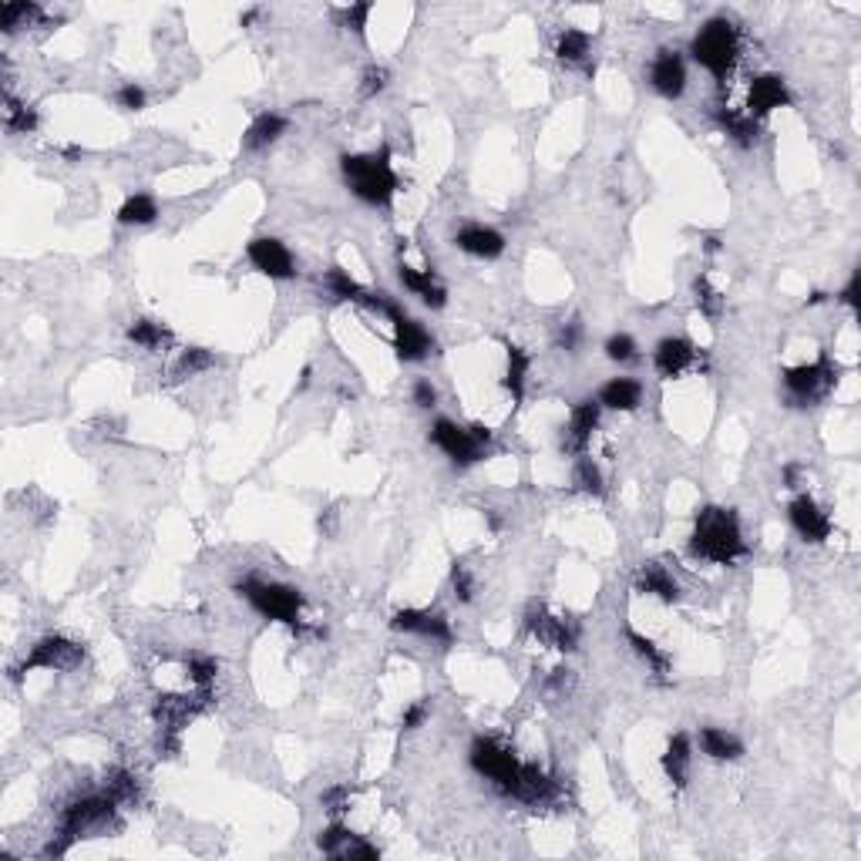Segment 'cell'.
Segmentation results:
<instances>
[{
  "mask_svg": "<svg viewBox=\"0 0 861 861\" xmlns=\"http://www.w3.org/2000/svg\"><path fill=\"white\" fill-rule=\"evenodd\" d=\"M505 350H508V360H505L502 384H505V391L512 394V401L522 404L525 401V381H529V370H532V357H529V350L518 347V344H508Z\"/></svg>",
  "mask_w": 861,
  "mask_h": 861,
  "instance_id": "28",
  "label": "cell"
},
{
  "mask_svg": "<svg viewBox=\"0 0 861 861\" xmlns=\"http://www.w3.org/2000/svg\"><path fill=\"white\" fill-rule=\"evenodd\" d=\"M589 51H592V37L579 27H566L559 37H555V58L562 64H586L589 61Z\"/></svg>",
  "mask_w": 861,
  "mask_h": 861,
  "instance_id": "32",
  "label": "cell"
},
{
  "mask_svg": "<svg viewBox=\"0 0 861 861\" xmlns=\"http://www.w3.org/2000/svg\"><path fill=\"white\" fill-rule=\"evenodd\" d=\"M606 357L613 360V364H633L636 357H640V344H636L629 333H613V337L606 340Z\"/></svg>",
  "mask_w": 861,
  "mask_h": 861,
  "instance_id": "41",
  "label": "cell"
},
{
  "mask_svg": "<svg viewBox=\"0 0 861 861\" xmlns=\"http://www.w3.org/2000/svg\"><path fill=\"white\" fill-rule=\"evenodd\" d=\"M781 384H784V404L788 407H814L835 391L838 367L831 364L828 354H821L811 364L788 367L781 374Z\"/></svg>",
  "mask_w": 861,
  "mask_h": 861,
  "instance_id": "8",
  "label": "cell"
},
{
  "mask_svg": "<svg viewBox=\"0 0 861 861\" xmlns=\"http://www.w3.org/2000/svg\"><path fill=\"white\" fill-rule=\"evenodd\" d=\"M693 300H697V310L707 320H717L720 313H724V293H720L707 276H697V280H693Z\"/></svg>",
  "mask_w": 861,
  "mask_h": 861,
  "instance_id": "39",
  "label": "cell"
},
{
  "mask_svg": "<svg viewBox=\"0 0 861 861\" xmlns=\"http://www.w3.org/2000/svg\"><path fill=\"white\" fill-rule=\"evenodd\" d=\"M707 253H720V239H717V236L707 239Z\"/></svg>",
  "mask_w": 861,
  "mask_h": 861,
  "instance_id": "53",
  "label": "cell"
},
{
  "mask_svg": "<svg viewBox=\"0 0 861 861\" xmlns=\"http://www.w3.org/2000/svg\"><path fill=\"white\" fill-rule=\"evenodd\" d=\"M468 764L471 771L481 774L485 781H492V788L502 794V798H512L515 784L522 777V761L515 757L512 747H505L502 740L495 737H475L468 747Z\"/></svg>",
  "mask_w": 861,
  "mask_h": 861,
  "instance_id": "6",
  "label": "cell"
},
{
  "mask_svg": "<svg viewBox=\"0 0 861 861\" xmlns=\"http://www.w3.org/2000/svg\"><path fill=\"white\" fill-rule=\"evenodd\" d=\"M387 85H391V71H387L384 64H367L364 74H360L357 91H360V98H377Z\"/></svg>",
  "mask_w": 861,
  "mask_h": 861,
  "instance_id": "42",
  "label": "cell"
},
{
  "mask_svg": "<svg viewBox=\"0 0 861 861\" xmlns=\"http://www.w3.org/2000/svg\"><path fill=\"white\" fill-rule=\"evenodd\" d=\"M455 246L475 259H498L505 253V236L485 222H468L455 233Z\"/></svg>",
  "mask_w": 861,
  "mask_h": 861,
  "instance_id": "20",
  "label": "cell"
},
{
  "mask_svg": "<svg viewBox=\"0 0 861 861\" xmlns=\"http://www.w3.org/2000/svg\"><path fill=\"white\" fill-rule=\"evenodd\" d=\"M838 303H845V307L858 310V273H851V280L845 283V290L838 293Z\"/></svg>",
  "mask_w": 861,
  "mask_h": 861,
  "instance_id": "50",
  "label": "cell"
},
{
  "mask_svg": "<svg viewBox=\"0 0 861 861\" xmlns=\"http://www.w3.org/2000/svg\"><path fill=\"white\" fill-rule=\"evenodd\" d=\"M236 592L263 619H273V623L290 626L293 633H303V629H307V626H303V606H307V599H303L300 589L283 586V582H266V579L249 576V579L239 582Z\"/></svg>",
  "mask_w": 861,
  "mask_h": 861,
  "instance_id": "5",
  "label": "cell"
},
{
  "mask_svg": "<svg viewBox=\"0 0 861 861\" xmlns=\"http://www.w3.org/2000/svg\"><path fill=\"white\" fill-rule=\"evenodd\" d=\"M397 280H401V286L407 293L418 296L424 307H431V310L448 307V290H444L441 280L431 270H414V266H407L401 259V263H397Z\"/></svg>",
  "mask_w": 861,
  "mask_h": 861,
  "instance_id": "21",
  "label": "cell"
},
{
  "mask_svg": "<svg viewBox=\"0 0 861 861\" xmlns=\"http://www.w3.org/2000/svg\"><path fill=\"white\" fill-rule=\"evenodd\" d=\"M125 337L132 340L135 347L148 350V354H162V350L172 344V330L162 327V323H155V320H145V317L128 323Z\"/></svg>",
  "mask_w": 861,
  "mask_h": 861,
  "instance_id": "30",
  "label": "cell"
},
{
  "mask_svg": "<svg viewBox=\"0 0 861 861\" xmlns=\"http://www.w3.org/2000/svg\"><path fill=\"white\" fill-rule=\"evenodd\" d=\"M290 122L280 115V111H259V115L249 122L246 135H243V148L246 152H263V148L276 145L286 135Z\"/></svg>",
  "mask_w": 861,
  "mask_h": 861,
  "instance_id": "24",
  "label": "cell"
},
{
  "mask_svg": "<svg viewBox=\"0 0 861 861\" xmlns=\"http://www.w3.org/2000/svg\"><path fill=\"white\" fill-rule=\"evenodd\" d=\"M317 848L323 851V855L330 858H340V861H377L381 858V848L367 845L364 838L354 835L347 825H340V821H333V825H327L317 835Z\"/></svg>",
  "mask_w": 861,
  "mask_h": 861,
  "instance_id": "16",
  "label": "cell"
},
{
  "mask_svg": "<svg viewBox=\"0 0 861 861\" xmlns=\"http://www.w3.org/2000/svg\"><path fill=\"white\" fill-rule=\"evenodd\" d=\"M791 105V91L788 85H784L781 74H757V78H751V85H747V115L751 118H767L771 111L777 108H788Z\"/></svg>",
  "mask_w": 861,
  "mask_h": 861,
  "instance_id": "18",
  "label": "cell"
},
{
  "mask_svg": "<svg viewBox=\"0 0 861 861\" xmlns=\"http://www.w3.org/2000/svg\"><path fill=\"white\" fill-rule=\"evenodd\" d=\"M690 555L703 562H714V566H734L737 559L747 555L744 532H740V518L734 508L707 505L700 508L693 518L690 532Z\"/></svg>",
  "mask_w": 861,
  "mask_h": 861,
  "instance_id": "1",
  "label": "cell"
},
{
  "mask_svg": "<svg viewBox=\"0 0 861 861\" xmlns=\"http://www.w3.org/2000/svg\"><path fill=\"white\" fill-rule=\"evenodd\" d=\"M717 122L720 128L727 132V138L740 148H751L757 145V138H761V122L757 118H751L747 111H737V108H717Z\"/></svg>",
  "mask_w": 861,
  "mask_h": 861,
  "instance_id": "27",
  "label": "cell"
},
{
  "mask_svg": "<svg viewBox=\"0 0 861 861\" xmlns=\"http://www.w3.org/2000/svg\"><path fill=\"white\" fill-rule=\"evenodd\" d=\"M572 488H576V492H582V495L603 498V495H606L603 468H599L592 458L579 455V458H576V465H572Z\"/></svg>",
  "mask_w": 861,
  "mask_h": 861,
  "instance_id": "36",
  "label": "cell"
},
{
  "mask_svg": "<svg viewBox=\"0 0 861 861\" xmlns=\"http://www.w3.org/2000/svg\"><path fill=\"white\" fill-rule=\"evenodd\" d=\"M115 105L122 111H142L148 105V95L142 85H135V81H128V85H122L115 91Z\"/></svg>",
  "mask_w": 861,
  "mask_h": 861,
  "instance_id": "45",
  "label": "cell"
},
{
  "mask_svg": "<svg viewBox=\"0 0 861 861\" xmlns=\"http://www.w3.org/2000/svg\"><path fill=\"white\" fill-rule=\"evenodd\" d=\"M788 518H791V529L801 535L804 542H825L831 539V515L821 508L818 502H814L811 495H798L794 502L788 505Z\"/></svg>",
  "mask_w": 861,
  "mask_h": 861,
  "instance_id": "19",
  "label": "cell"
},
{
  "mask_svg": "<svg viewBox=\"0 0 861 861\" xmlns=\"http://www.w3.org/2000/svg\"><path fill=\"white\" fill-rule=\"evenodd\" d=\"M118 804L108 798L105 791L101 794H85V798H74L61 808L58 818V835L51 838V845L44 848V858H61L74 848V841L88 838L91 831L105 828L115 821Z\"/></svg>",
  "mask_w": 861,
  "mask_h": 861,
  "instance_id": "3",
  "label": "cell"
},
{
  "mask_svg": "<svg viewBox=\"0 0 861 861\" xmlns=\"http://www.w3.org/2000/svg\"><path fill=\"white\" fill-rule=\"evenodd\" d=\"M105 794L122 808V804H135L138 801V777L128 771V767H111L105 774Z\"/></svg>",
  "mask_w": 861,
  "mask_h": 861,
  "instance_id": "38",
  "label": "cell"
},
{
  "mask_svg": "<svg viewBox=\"0 0 861 861\" xmlns=\"http://www.w3.org/2000/svg\"><path fill=\"white\" fill-rule=\"evenodd\" d=\"M569 670H552V677L545 680V690L549 693H566V687H569Z\"/></svg>",
  "mask_w": 861,
  "mask_h": 861,
  "instance_id": "51",
  "label": "cell"
},
{
  "mask_svg": "<svg viewBox=\"0 0 861 861\" xmlns=\"http://www.w3.org/2000/svg\"><path fill=\"white\" fill-rule=\"evenodd\" d=\"M323 286H327V290L337 296V300H350V303H360V307H364L367 303V296H370V290L367 286H360L354 276H350L344 266H330L327 273H323Z\"/></svg>",
  "mask_w": 861,
  "mask_h": 861,
  "instance_id": "35",
  "label": "cell"
},
{
  "mask_svg": "<svg viewBox=\"0 0 861 861\" xmlns=\"http://www.w3.org/2000/svg\"><path fill=\"white\" fill-rule=\"evenodd\" d=\"M690 764H693V744H690V737L680 730V734H673L670 740H666V751L660 757V767H663L666 781H670L673 788H687Z\"/></svg>",
  "mask_w": 861,
  "mask_h": 861,
  "instance_id": "23",
  "label": "cell"
},
{
  "mask_svg": "<svg viewBox=\"0 0 861 861\" xmlns=\"http://www.w3.org/2000/svg\"><path fill=\"white\" fill-rule=\"evenodd\" d=\"M525 629H529L535 640L549 643L552 650H559V653H572L579 646V626L566 616H552L542 603L529 606V613H525Z\"/></svg>",
  "mask_w": 861,
  "mask_h": 861,
  "instance_id": "10",
  "label": "cell"
},
{
  "mask_svg": "<svg viewBox=\"0 0 861 861\" xmlns=\"http://www.w3.org/2000/svg\"><path fill=\"white\" fill-rule=\"evenodd\" d=\"M693 61L717 81H727V74L737 68L740 61V27L730 17H710L707 24L693 34L690 41Z\"/></svg>",
  "mask_w": 861,
  "mask_h": 861,
  "instance_id": "4",
  "label": "cell"
},
{
  "mask_svg": "<svg viewBox=\"0 0 861 861\" xmlns=\"http://www.w3.org/2000/svg\"><path fill=\"white\" fill-rule=\"evenodd\" d=\"M623 636H626L629 650H633V653L640 656V660L653 670V677H656V680H666V673H670V656H666L660 646L650 640V636H643L640 629H633V626H626Z\"/></svg>",
  "mask_w": 861,
  "mask_h": 861,
  "instance_id": "31",
  "label": "cell"
},
{
  "mask_svg": "<svg viewBox=\"0 0 861 861\" xmlns=\"http://www.w3.org/2000/svg\"><path fill=\"white\" fill-rule=\"evenodd\" d=\"M81 663H85V646L68 640V636H61V633H51V636H41V640L31 646V653L21 660L14 677H24V673H34V670L68 673V670H78Z\"/></svg>",
  "mask_w": 861,
  "mask_h": 861,
  "instance_id": "9",
  "label": "cell"
},
{
  "mask_svg": "<svg viewBox=\"0 0 861 861\" xmlns=\"http://www.w3.org/2000/svg\"><path fill=\"white\" fill-rule=\"evenodd\" d=\"M599 414H603V407H599L596 397H582V401L572 404L569 424L562 428V451H566V455L572 458L586 455L592 431L599 428Z\"/></svg>",
  "mask_w": 861,
  "mask_h": 861,
  "instance_id": "13",
  "label": "cell"
},
{
  "mask_svg": "<svg viewBox=\"0 0 861 861\" xmlns=\"http://www.w3.org/2000/svg\"><path fill=\"white\" fill-rule=\"evenodd\" d=\"M212 367H216L212 350H206V347H185L179 354V360H175L172 377H175V381H189V377L206 374V370H212Z\"/></svg>",
  "mask_w": 861,
  "mask_h": 861,
  "instance_id": "37",
  "label": "cell"
},
{
  "mask_svg": "<svg viewBox=\"0 0 861 861\" xmlns=\"http://www.w3.org/2000/svg\"><path fill=\"white\" fill-rule=\"evenodd\" d=\"M37 108L24 105V101H17L11 91H4V128L11 135H31L37 132Z\"/></svg>",
  "mask_w": 861,
  "mask_h": 861,
  "instance_id": "34",
  "label": "cell"
},
{
  "mask_svg": "<svg viewBox=\"0 0 861 861\" xmlns=\"http://www.w3.org/2000/svg\"><path fill=\"white\" fill-rule=\"evenodd\" d=\"M431 444L455 468H471L488 455L492 431H488L485 424H468V428H461V424H455L451 418H438L431 424Z\"/></svg>",
  "mask_w": 861,
  "mask_h": 861,
  "instance_id": "7",
  "label": "cell"
},
{
  "mask_svg": "<svg viewBox=\"0 0 861 861\" xmlns=\"http://www.w3.org/2000/svg\"><path fill=\"white\" fill-rule=\"evenodd\" d=\"M451 589H455V599L458 603H475V576L465 562H455L451 566Z\"/></svg>",
  "mask_w": 861,
  "mask_h": 861,
  "instance_id": "44",
  "label": "cell"
},
{
  "mask_svg": "<svg viewBox=\"0 0 861 861\" xmlns=\"http://www.w3.org/2000/svg\"><path fill=\"white\" fill-rule=\"evenodd\" d=\"M697 744H700V754L710 757V761H740V757H744V744H740L730 730H720V727H700Z\"/></svg>",
  "mask_w": 861,
  "mask_h": 861,
  "instance_id": "26",
  "label": "cell"
},
{
  "mask_svg": "<svg viewBox=\"0 0 861 861\" xmlns=\"http://www.w3.org/2000/svg\"><path fill=\"white\" fill-rule=\"evenodd\" d=\"M579 344H582V320L572 317L569 323H562L559 327V347L569 350V354H576Z\"/></svg>",
  "mask_w": 861,
  "mask_h": 861,
  "instance_id": "49",
  "label": "cell"
},
{
  "mask_svg": "<svg viewBox=\"0 0 861 861\" xmlns=\"http://www.w3.org/2000/svg\"><path fill=\"white\" fill-rule=\"evenodd\" d=\"M633 586L640 596H653L660 599V603L673 606L680 603V582L673 579V572L660 566V562H646V566H640V572H636Z\"/></svg>",
  "mask_w": 861,
  "mask_h": 861,
  "instance_id": "22",
  "label": "cell"
},
{
  "mask_svg": "<svg viewBox=\"0 0 861 861\" xmlns=\"http://www.w3.org/2000/svg\"><path fill=\"white\" fill-rule=\"evenodd\" d=\"M599 407H606V411H636V407L643 404V384L633 381V377H613V381H606L603 387H599L596 394Z\"/></svg>",
  "mask_w": 861,
  "mask_h": 861,
  "instance_id": "25",
  "label": "cell"
},
{
  "mask_svg": "<svg viewBox=\"0 0 861 861\" xmlns=\"http://www.w3.org/2000/svg\"><path fill=\"white\" fill-rule=\"evenodd\" d=\"M340 172L350 185V192L367 202V206H381L387 209L401 189V179H397L394 165H391V148H381V152L370 155H344L340 159Z\"/></svg>",
  "mask_w": 861,
  "mask_h": 861,
  "instance_id": "2",
  "label": "cell"
},
{
  "mask_svg": "<svg viewBox=\"0 0 861 861\" xmlns=\"http://www.w3.org/2000/svg\"><path fill=\"white\" fill-rule=\"evenodd\" d=\"M650 85L660 98L677 101L687 91V61H683L680 51L660 48L650 61Z\"/></svg>",
  "mask_w": 861,
  "mask_h": 861,
  "instance_id": "17",
  "label": "cell"
},
{
  "mask_svg": "<svg viewBox=\"0 0 861 861\" xmlns=\"http://www.w3.org/2000/svg\"><path fill=\"white\" fill-rule=\"evenodd\" d=\"M700 364V350L687 337H663L653 347V370L660 381H677Z\"/></svg>",
  "mask_w": 861,
  "mask_h": 861,
  "instance_id": "15",
  "label": "cell"
},
{
  "mask_svg": "<svg viewBox=\"0 0 861 861\" xmlns=\"http://www.w3.org/2000/svg\"><path fill=\"white\" fill-rule=\"evenodd\" d=\"M428 717H431V703L418 700V703H411V707L401 714V727L404 730H421L424 724H428Z\"/></svg>",
  "mask_w": 861,
  "mask_h": 861,
  "instance_id": "48",
  "label": "cell"
},
{
  "mask_svg": "<svg viewBox=\"0 0 861 861\" xmlns=\"http://www.w3.org/2000/svg\"><path fill=\"white\" fill-rule=\"evenodd\" d=\"M44 21V7L34 0H7L0 4V31L17 34L21 27H37Z\"/></svg>",
  "mask_w": 861,
  "mask_h": 861,
  "instance_id": "29",
  "label": "cell"
},
{
  "mask_svg": "<svg viewBox=\"0 0 861 861\" xmlns=\"http://www.w3.org/2000/svg\"><path fill=\"white\" fill-rule=\"evenodd\" d=\"M825 300H828V293H811L808 307H818V303H825Z\"/></svg>",
  "mask_w": 861,
  "mask_h": 861,
  "instance_id": "52",
  "label": "cell"
},
{
  "mask_svg": "<svg viewBox=\"0 0 861 861\" xmlns=\"http://www.w3.org/2000/svg\"><path fill=\"white\" fill-rule=\"evenodd\" d=\"M185 677H189L192 687L209 690L219 677V660L216 656H202V653L189 656V660H185Z\"/></svg>",
  "mask_w": 861,
  "mask_h": 861,
  "instance_id": "40",
  "label": "cell"
},
{
  "mask_svg": "<svg viewBox=\"0 0 861 861\" xmlns=\"http://www.w3.org/2000/svg\"><path fill=\"white\" fill-rule=\"evenodd\" d=\"M155 219H159V202H155V196H148V192H135L118 209V222L122 226H152Z\"/></svg>",
  "mask_w": 861,
  "mask_h": 861,
  "instance_id": "33",
  "label": "cell"
},
{
  "mask_svg": "<svg viewBox=\"0 0 861 861\" xmlns=\"http://www.w3.org/2000/svg\"><path fill=\"white\" fill-rule=\"evenodd\" d=\"M370 11H374V4H350V7H340V11H337V24L347 27V31H354L357 37H364Z\"/></svg>",
  "mask_w": 861,
  "mask_h": 861,
  "instance_id": "43",
  "label": "cell"
},
{
  "mask_svg": "<svg viewBox=\"0 0 861 861\" xmlns=\"http://www.w3.org/2000/svg\"><path fill=\"white\" fill-rule=\"evenodd\" d=\"M411 401L421 407V411H431L434 404H438V387H434L428 377H418V381L411 384Z\"/></svg>",
  "mask_w": 861,
  "mask_h": 861,
  "instance_id": "47",
  "label": "cell"
},
{
  "mask_svg": "<svg viewBox=\"0 0 861 861\" xmlns=\"http://www.w3.org/2000/svg\"><path fill=\"white\" fill-rule=\"evenodd\" d=\"M394 323V354L397 360H404V364H421V360H428L434 354V337L428 333V327H424L421 320L407 317V313L401 310L397 317H391Z\"/></svg>",
  "mask_w": 861,
  "mask_h": 861,
  "instance_id": "14",
  "label": "cell"
},
{
  "mask_svg": "<svg viewBox=\"0 0 861 861\" xmlns=\"http://www.w3.org/2000/svg\"><path fill=\"white\" fill-rule=\"evenodd\" d=\"M246 259L253 263V270L270 276V280H293L296 276V259H293L290 249H286L283 239H276V236L249 239Z\"/></svg>",
  "mask_w": 861,
  "mask_h": 861,
  "instance_id": "11",
  "label": "cell"
},
{
  "mask_svg": "<svg viewBox=\"0 0 861 861\" xmlns=\"http://www.w3.org/2000/svg\"><path fill=\"white\" fill-rule=\"evenodd\" d=\"M320 804H323V811L337 818V814H344L350 808V788L347 784H333V788L320 794Z\"/></svg>",
  "mask_w": 861,
  "mask_h": 861,
  "instance_id": "46",
  "label": "cell"
},
{
  "mask_svg": "<svg viewBox=\"0 0 861 861\" xmlns=\"http://www.w3.org/2000/svg\"><path fill=\"white\" fill-rule=\"evenodd\" d=\"M391 629H397V633H411V636H424V640H434L441 646L455 643L451 619L444 613H431V609H397V613L391 616Z\"/></svg>",
  "mask_w": 861,
  "mask_h": 861,
  "instance_id": "12",
  "label": "cell"
}]
</instances>
